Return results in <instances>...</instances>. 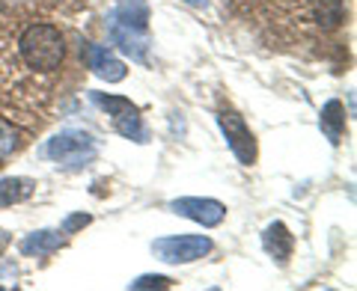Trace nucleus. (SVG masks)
<instances>
[{"label": "nucleus", "instance_id": "39448f33", "mask_svg": "<svg viewBox=\"0 0 357 291\" xmlns=\"http://www.w3.org/2000/svg\"><path fill=\"white\" fill-rule=\"evenodd\" d=\"M170 211L178 217H188L199 223V226H220L223 217H227V205L218 203V199H199V196H182V199H173Z\"/></svg>", "mask_w": 357, "mask_h": 291}, {"label": "nucleus", "instance_id": "dca6fc26", "mask_svg": "<svg viewBox=\"0 0 357 291\" xmlns=\"http://www.w3.org/2000/svg\"><path fill=\"white\" fill-rule=\"evenodd\" d=\"M173 285V279L170 276H158V274H149V276H140V279H134V283L128 288H170Z\"/></svg>", "mask_w": 357, "mask_h": 291}, {"label": "nucleus", "instance_id": "f3484780", "mask_svg": "<svg viewBox=\"0 0 357 291\" xmlns=\"http://www.w3.org/2000/svg\"><path fill=\"white\" fill-rule=\"evenodd\" d=\"M89 220H93V217H89V214H84V211H81V214H72V217H66L63 220V235H72V232H77V229H84V226H89Z\"/></svg>", "mask_w": 357, "mask_h": 291}, {"label": "nucleus", "instance_id": "20e7f679", "mask_svg": "<svg viewBox=\"0 0 357 291\" xmlns=\"http://www.w3.org/2000/svg\"><path fill=\"white\" fill-rule=\"evenodd\" d=\"M218 125L223 131V137H227L232 155H236L244 166H250L256 161V140H253L250 128L244 125V119L236 113V110H220V113H218Z\"/></svg>", "mask_w": 357, "mask_h": 291}, {"label": "nucleus", "instance_id": "f03ea898", "mask_svg": "<svg viewBox=\"0 0 357 291\" xmlns=\"http://www.w3.org/2000/svg\"><path fill=\"white\" fill-rule=\"evenodd\" d=\"M45 158H51L54 164H60L63 170H84V166H89L96 161V155H98V143L93 134H86V131H77V128H66L60 131L57 137H51L48 143H45V149H42Z\"/></svg>", "mask_w": 357, "mask_h": 291}, {"label": "nucleus", "instance_id": "9d476101", "mask_svg": "<svg viewBox=\"0 0 357 291\" xmlns=\"http://www.w3.org/2000/svg\"><path fill=\"white\" fill-rule=\"evenodd\" d=\"M63 247V232L60 229H39L30 232L24 241H21V253L24 255H51Z\"/></svg>", "mask_w": 357, "mask_h": 291}, {"label": "nucleus", "instance_id": "9b49d317", "mask_svg": "<svg viewBox=\"0 0 357 291\" xmlns=\"http://www.w3.org/2000/svg\"><path fill=\"white\" fill-rule=\"evenodd\" d=\"M36 194V182L33 178H0V208L18 205Z\"/></svg>", "mask_w": 357, "mask_h": 291}, {"label": "nucleus", "instance_id": "ddd939ff", "mask_svg": "<svg viewBox=\"0 0 357 291\" xmlns=\"http://www.w3.org/2000/svg\"><path fill=\"white\" fill-rule=\"evenodd\" d=\"M114 128H116L126 140H134V143H146V140H149L146 125H143L137 107H128V110H122L119 116H114Z\"/></svg>", "mask_w": 357, "mask_h": 291}, {"label": "nucleus", "instance_id": "4468645a", "mask_svg": "<svg viewBox=\"0 0 357 291\" xmlns=\"http://www.w3.org/2000/svg\"><path fill=\"white\" fill-rule=\"evenodd\" d=\"M18 146H21V131L13 125V122L0 119V166L18 152Z\"/></svg>", "mask_w": 357, "mask_h": 291}, {"label": "nucleus", "instance_id": "6e6552de", "mask_svg": "<svg viewBox=\"0 0 357 291\" xmlns=\"http://www.w3.org/2000/svg\"><path fill=\"white\" fill-rule=\"evenodd\" d=\"M262 247H265V253L271 255V259H277L280 265L289 262V255H292V247H295V238H292V232L286 229V223L274 220L271 226L262 232Z\"/></svg>", "mask_w": 357, "mask_h": 291}, {"label": "nucleus", "instance_id": "a211bd4d", "mask_svg": "<svg viewBox=\"0 0 357 291\" xmlns=\"http://www.w3.org/2000/svg\"><path fill=\"white\" fill-rule=\"evenodd\" d=\"M6 247H9V232H3V229H0V255L6 253Z\"/></svg>", "mask_w": 357, "mask_h": 291}, {"label": "nucleus", "instance_id": "f8f14e48", "mask_svg": "<svg viewBox=\"0 0 357 291\" xmlns=\"http://www.w3.org/2000/svg\"><path fill=\"white\" fill-rule=\"evenodd\" d=\"M319 125L321 131H325V137L337 146L342 140V134H345V110L342 104L337 102V98H331V102L321 107V119H319Z\"/></svg>", "mask_w": 357, "mask_h": 291}, {"label": "nucleus", "instance_id": "6ab92c4d", "mask_svg": "<svg viewBox=\"0 0 357 291\" xmlns=\"http://www.w3.org/2000/svg\"><path fill=\"white\" fill-rule=\"evenodd\" d=\"M182 3L194 6V9H206V6H208V0H182Z\"/></svg>", "mask_w": 357, "mask_h": 291}, {"label": "nucleus", "instance_id": "2eb2a0df", "mask_svg": "<svg viewBox=\"0 0 357 291\" xmlns=\"http://www.w3.org/2000/svg\"><path fill=\"white\" fill-rule=\"evenodd\" d=\"M86 95H89V102H93L96 107H102L110 119L119 116L122 110L134 107V104H131V98H122V95H105V93H86Z\"/></svg>", "mask_w": 357, "mask_h": 291}, {"label": "nucleus", "instance_id": "7ed1b4c3", "mask_svg": "<svg viewBox=\"0 0 357 291\" xmlns=\"http://www.w3.org/2000/svg\"><path fill=\"white\" fill-rule=\"evenodd\" d=\"M211 238L206 235H170V238H158L152 244V253L167 265H188L197 262L211 253Z\"/></svg>", "mask_w": 357, "mask_h": 291}, {"label": "nucleus", "instance_id": "423d86ee", "mask_svg": "<svg viewBox=\"0 0 357 291\" xmlns=\"http://www.w3.org/2000/svg\"><path fill=\"white\" fill-rule=\"evenodd\" d=\"M107 33H110V39H114V45H119L122 54H128V57L137 63H149V36L143 30L126 27V24H119L114 15H107Z\"/></svg>", "mask_w": 357, "mask_h": 291}, {"label": "nucleus", "instance_id": "f257e3e1", "mask_svg": "<svg viewBox=\"0 0 357 291\" xmlns=\"http://www.w3.org/2000/svg\"><path fill=\"white\" fill-rule=\"evenodd\" d=\"M66 63V39L48 21L0 18V95L24 107Z\"/></svg>", "mask_w": 357, "mask_h": 291}, {"label": "nucleus", "instance_id": "0eeeda50", "mask_svg": "<svg viewBox=\"0 0 357 291\" xmlns=\"http://www.w3.org/2000/svg\"><path fill=\"white\" fill-rule=\"evenodd\" d=\"M86 63H89V69H93V74L107 84H119V81H126V74H128L126 63H122L116 54L102 48V45H86Z\"/></svg>", "mask_w": 357, "mask_h": 291}, {"label": "nucleus", "instance_id": "1a4fd4ad", "mask_svg": "<svg viewBox=\"0 0 357 291\" xmlns=\"http://www.w3.org/2000/svg\"><path fill=\"white\" fill-rule=\"evenodd\" d=\"M110 15H114L119 24L143 30V33H146V27H149V3L146 0H116V6H114Z\"/></svg>", "mask_w": 357, "mask_h": 291}]
</instances>
